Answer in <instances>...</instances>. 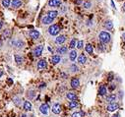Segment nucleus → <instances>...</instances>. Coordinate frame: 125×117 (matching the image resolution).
Wrapping results in <instances>:
<instances>
[{
    "label": "nucleus",
    "mask_w": 125,
    "mask_h": 117,
    "mask_svg": "<svg viewBox=\"0 0 125 117\" xmlns=\"http://www.w3.org/2000/svg\"><path fill=\"white\" fill-rule=\"evenodd\" d=\"M14 45L17 46L18 48H22V47L24 46V42L21 41V40H16V41L14 42Z\"/></svg>",
    "instance_id": "28"
},
{
    "label": "nucleus",
    "mask_w": 125,
    "mask_h": 117,
    "mask_svg": "<svg viewBox=\"0 0 125 117\" xmlns=\"http://www.w3.org/2000/svg\"><path fill=\"white\" fill-rule=\"evenodd\" d=\"M66 40V37L65 36H58L55 39V42L57 44H62V43H64Z\"/></svg>",
    "instance_id": "14"
},
{
    "label": "nucleus",
    "mask_w": 125,
    "mask_h": 117,
    "mask_svg": "<svg viewBox=\"0 0 125 117\" xmlns=\"http://www.w3.org/2000/svg\"><path fill=\"white\" fill-rule=\"evenodd\" d=\"M51 110H52V112L54 114H59L61 112V105L59 103H54L53 106H52V109H51Z\"/></svg>",
    "instance_id": "9"
},
{
    "label": "nucleus",
    "mask_w": 125,
    "mask_h": 117,
    "mask_svg": "<svg viewBox=\"0 0 125 117\" xmlns=\"http://www.w3.org/2000/svg\"><path fill=\"white\" fill-rule=\"evenodd\" d=\"M10 35H11V33H10V31L9 30H6L5 31H4V33L2 34V37H10Z\"/></svg>",
    "instance_id": "36"
},
{
    "label": "nucleus",
    "mask_w": 125,
    "mask_h": 117,
    "mask_svg": "<svg viewBox=\"0 0 125 117\" xmlns=\"http://www.w3.org/2000/svg\"><path fill=\"white\" fill-rule=\"evenodd\" d=\"M48 110H49V106L46 103H43L39 106V111L43 114H44V115H46L48 113Z\"/></svg>",
    "instance_id": "5"
},
{
    "label": "nucleus",
    "mask_w": 125,
    "mask_h": 117,
    "mask_svg": "<svg viewBox=\"0 0 125 117\" xmlns=\"http://www.w3.org/2000/svg\"><path fill=\"white\" fill-rule=\"evenodd\" d=\"M66 98H67L70 101H72V100H77V95H76L75 92H68L66 93Z\"/></svg>",
    "instance_id": "10"
},
{
    "label": "nucleus",
    "mask_w": 125,
    "mask_h": 117,
    "mask_svg": "<svg viewBox=\"0 0 125 117\" xmlns=\"http://www.w3.org/2000/svg\"><path fill=\"white\" fill-rule=\"evenodd\" d=\"M83 46H84V41H83V40L77 41V48H78V49H82Z\"/></svg>",
    "instance_id": "33"
},
{
    "label": "nucleus",
    "mask_w": 125,
    "mask_h": 117,
    "mask_svg": "<svg viewBox=\"0 0 125 117\" xmlns=\"http://www.w3.org/2000/svg\"><path fill=\"white\" fill-rule=\"evenodd\" d=\"M85 50H86L87 53H89V54H93V52H94V48H93L92 44H90V43L86 44V46H85Z\"/></svg>",
    "instance_id": "23"
},
{
    "label": "nucleus",
    "mask_w": 125,
    "mask_h": 117,
    "mask_svg": "<svg viewBox=\"0 0 125 117\" xmlns=\"http://www.w3.org/2000/svg\"><path fill=\"white\" fill-rule=\"evenodd\" d=\"M76 58H77V51L72 49V50L70 51V53H69V59H70L71 61H75Z\"/></svg>",
    "instance_id": "16"
},
{
    "label": "nucleus",
    "mask_w": 125,
    "mask_h": 117,
    "mask_svg": "<svg viewBox=\"0 0 125 117\" xmlns=\"http://www.w3.org/2000/svg\"><path fill=\"white\" fill-rule=\"evenodd\" d=\"M99 38H100V41L101 42V43H108V42L110 41L111 39V36L107 33V31H100V35H99Z\"/></svg>",
    "instance_id": "1"
},
{
    "label": "nucleus",
    "mask_w": 125,
    "mask_h": 117,
    "mask_svg": "<svg viewBox=\"0 0 125 117\" xmlns=\"http://www.w3.org/2000/svg\"><path fill=\"white\" fill-rule=\"evenodd\" d=\"M15 61H16V63H17V64L18 65H21V64H22V63H23V57L22 56H21L20 54H15Z\"/></svg>",
    "instance_id": "21"
},
{
    "label": "nucleus",
    "mask_w": 125,
    "mask_h": 117,
    "mask_svg": "<svg viewBox=\"0 0 125 117\" xmlns=\"http://www.w3.org/2000/svg\"><path fill=\"white\" fill-rule=\"evenodd\" d=\"M48 5L50 7H58L61 5V0H49Z\"/></svg>",
    "instance_id": "12"
},
{
    "label": "nucleus",
    "mask_w": 125,
    "mask_h": 117,
    "mask_svg": "<svg viewBox=\"0 0 125 117\" xmlns=\"http://www.w3.org/2000/svg\"><path fill=\"white\" fill-rule=\"evenodd\" d=\"M70 70H71L72 72H78V71H79V68H78V66H77V65H75V64H72V65L70 66Z\"/></svg>",
    "instance_id": "31"
},
{
    "label": "nucleus",
    "mask_w": 125,
    "mask_h": 117,
    "mask_svg": "<svg viewBox=\"0 0 125 117\" xmlns=\"http://www.w3.org/2000/svg\"><path fill=\"white\" fill-rule=\"evenodd\" d=\"M118 108H119V104H118V103H116V102L109 103V104L107 105V107H106L107 111H109V112H113V111L117 110Z\"/></svg>",
    "instance_id": "3"
},
{
    "label": "nucleus",
    "mask_w": 125,
    "mask_h": 117,
    "mask_svg": "<svg viewBox=\"0 0 125 117\" xmlns=\"http://www.w3.org/2000/svg\"><path fill=\"white\" fill-rule=\"evenodd\" d=\"M70 85H71V88L77 89V88H79V86H80V80H79L78 78H73V79L71 80Z\"/></svg>",
    "instance_id": "7"
},
{
    "label": "nucleus",
    "mask_w": 125,
    "mask_h": 117,
    "mask_svg": "<svg viewBox=\"0 0 125 117\" xmlns=\"http://www.w3.org/2000/svg\"><path fill=\"white\" fill-rule=\"evenodd\" d=\"M106 92H107V90H106V86H100V89H99V93H100V95H106Z\"/></svg>",
    "instance_id": "22"
},
{
    "label": "nucleus",
    "mask_w": 125,
    "mask_h": 117,
    "mask_svg": "<svg viewBox=\"0 0 125 117\" xmlns=\"http://www.w3.org/2000/svg\"><path fill=\"white\" fill-rule=\"evenodd\" d=\"M116 99H117V95L115 93H110L109 95L106 97V101L108 103H113V102H115Z\"/></svg>",
    "instance_id": "8"
},
{
    "label": "nucleus",
    "mask_w": 125,
    "mask_h": 117,
    "mask_svg": "<svg viewBox=\"0 0 125 117\" xmlns=\"http://www.w3.org/2000/svg\"><path fill=\"white\" fill-rule=\"evenodd\" d=\"M83 115H84V113H83L82 111H77V112L73 113L71 117H83Z\"/></svg>",
    "instance_id": "29"
},
{
    "label": "nucleus",
    "mask_w": 125,
    "mask_h": 117,
    "mask_svg": "<svg viewBox=\"0 0 125 117\" xmlns=\"http://www.w3.org/2000/svg\"><path fill=\"white\" fill-rule=\"evenodd\" d=\"M61 76H62V77H64V79H66V78H67V75H66V74H63V73L61 74Z\"/></svg>",
    "instance_id": "40"
},
{
    "label": "nucleus",
    "mask_w": 125,
    "mask_h": 117,
    "mask_svg": "<svg viewBox=\"0 0 125 117\" xmlns=\"http://www.w3.org/2000/svg\"><path fill=\"white\" fill-rule=\"evenodd\" d=\"M43 50H44V45H38L35 50H34V55L36 57H38L41 55V53H43Z\"/></svg>",
    "instance_id": "4"
},
{
    "label": "nucleus",
    "mask_w": 125,
    "mask_h": 117,
    "mask_svg": "<svg viewBox=\"0 0 125 117\" xmlns=\"http://www.w3.org/2000/svg\"><path fill=\"white\" fill-rule=\"evenodd\" d=\"M2 26H3V22H2V21H0V30H1Z\"/></svg>",
    "instance_id": "42"
},
{
    "label": "nucleus",
    "mask_w": 125,
    "mask_h": 117,
    "mask_svg": "<svg viewBox=\"0 0 125 117\" xmlns=\"http://www.w3.org/2000/svg\"><path fill=\"white\" fill-rule=\"evenodd\" d=\"M113 117H119V114H115V115H114Z\"/></svg>",
    "instance_id": "46"
},
{
    "label": "nucleus",
    "mask_w": 125,
    "mask_h": 117,
    "mask_svg": "<svg viewBox=\"0 0 125 117\" xmlns=\"http://www.w3.org/2000/svg\"><path fill=\"white\" fill-rule=\"evenodd\" d=\"M99 1H100V0H99Z\"/></svg>",
    "instance_id": "48"
},
{
    "label": "nucleus",
    "mask_w": 125,
    "mask_h": 117,
    "mask_svg": "<svg viewBox=\"0 0 125 117\" xmlns=\"http://www.w3.org/2000/svg\"><path fill=\"white\" fill-rule=\"evenodd\" d=\"M114 89H115V87H114V86H113V85H112V87L110 86V88H109V90H110V91H113Z\"/></svg>",
    "instance_id": "41"
},
{
    "label": "nucleus",
    "mask_w": 125,
    "mask_h": 117,
    "mask_svg": "<svg viewBox=\"0 0 125 117\" xmlns=\"http://www.w3.org/2000/svg\"><path fill=\"white\" fill-rule=\"evenodd\" d=\"M123 11H124V12H125V3H124V4H123Z\"/></svg>",
    "instance_id": "44"
},
{
    "label": "nucleus",
    "mask_w": 125,
    "mask_h": 117,
    "mask_svg": "<svg viewBox=\"0 0 125 117\" xmlns=\"http://www.w3.org/2000/svg\"><path fill=\"white\" fill-rule=\"evenodd\" d=\"M47 16L50 17V18H52V19H55L57 16H58V12L55 11V10H52V11H49L47 13Z\"/></svg>",
    "instance_id": "24"
},
{
    "label": "nucleus",
    "mask_w": 125,
    "mask_h": 117,
    "mask_svg": "<svg viewBox=\"0 0 125 117\" xmlns=\"http://www.w3.org/2000/svg\"><path fill=\"white\" fill-rule=\"evenodd\" d=\"M75 3L77 5H80V4H82V0H75Z\"/></svg>",
    "instance_id": "37"
},
{
    "label": "nucleus",
    "mask_w": 125,
    "mask_h": 117,
    "mask_svg": "<svg viewBox=\"0 0 125 117\" xmlns=\"http://www.w3.org/2000/svg\"><path fill=\"white\" fill-rule=\"evenodd\" d=\"M105 28L108 31H110L112 28H113V23H112V21H106V22L105 23Z\"/></svg>",
    "instance_id": "25"
},
{
    "label": "nucleus",
    "mask_w": 125,
    "mask_h": 117,
    "mask_svg": "<svg viewBox=\"0 0 125 117\" xmlns=\"http://www.w3.org/2000/svg\"><path fill=\"white\" fill-rule=\"evenodd\" d=\"M21 117H27V115H26V114H23V115L21 116Z\"/></svg>",
    "instance_id": "47"
},
{
    "label": "nucleus",
    "mask_w": 125,
    "mask_h": 117,
    "mask_svg": "<svg viewBox=\"0 0 125 117\" xmlns=\"http://www.w3.org/2000/svg\"><path fill=\"white\" fill-rule=\"evenodd\" d=\"M22 0H12V2H11V6L13 8H19L22 6Z\"/></svg>",
    "instance_id": "15"
},
{
    "label": "nucleus",
    "mask_w": 125,
    "mask_h": 117,
    "mask_svg": "<svg viewBox=\"0 0 125 117\" xmlns=\"http://www.w3.org/2000/svg\"><path fill=\"white\" fill-rule=\"evenodd\" d=\"M78 62L80 63V64H85V63L87 62V57H86V55L80 54L79 57H78Z\"/></svg>",
    "instance_id": "19"
},
{
    "label": "nucleus",
    "mask_w": 125,
    "mask_h": 117,
    "mask_svg": "<svg viewBox=\"0 0 125 117\" xmlns=\"http://www.w3.org/2000/svg\"><path fill=\"white\" fill-rule=\"evenodd\" d=\"M60 31V28L58 25H51L48 29V33L51 36H57Z\"/></svg>",
    "instance_id": "2"
},
{
    "label": "nucleus",
    "mask_w": 125,
    "mask_h": 117,
    "mask_svg": "<svg viewBox=\"0 0 125 117\" xmlns=\"http://www.w3.org/2000/svg\"><path fill=\"white\" fill-rule=\"evenodd\" d=\"M53 20H54V19L50 18V17H48V16L46 15V16H44V17L43 18V24H44V25H49V24H51V23L53 22Z\"/></svg>",
    "instance_id": "13"
},
{
    "label": "nucleus",
    "mask_w": 125,
    "mask_h": 117,
    "mask_svg": "<svg viewBox=\"0 0 125 117\" xmlns=\"http://www.w3.org/2000/svg\"><path fill=\"white\" fill-rule=\"evenodd\" d=\"M60 60H61V57H60V55H58V54H56V55H53L52 57H51V62H52V64H58V63L60 62Z\"/></svg>",
    "instance_id": "17"
},
{
    "label": "nucleus",
    "mask_w": 125,
    "mask_h": 117,
    "mask_svg": "<svg viewBox=\"0 0 125 117\" xmlns=\"http://www.w3.org/2000/svg\"><path fill=\"white\" fill-rule=\"evenodd\" d=\"M20 101H22V99H21L20 98H14V99H13V102H14L17 106L20 105Z\"/></svg>",
    "instance_id": "35"
},
{
    "label": "nucleus",
    "mask_w": 125,
    "mask_h": 117,
    "mask_svg": "<svg viewBox=\"0 0 125 117\" xmlns=\"http://www.w3.org/2000/svg\"><path fill=\"white\" fill-rule=\"evenodd\" d=\"M110 3H111V5H112V7H113L114 9H115V8H116V7H115V5H114V2L112 1V0H111V1H110Z\"/></svg>",
    "instance_id": "39"
},
{
    "label": "nucleus",
    "mask_w": 125,
    "mask_h": 117,
    "mask_svg": "<svg viewBox=\"0 0 125 117\" xmlns=\"http://www.w3.org/2000/svg\"><path fill=\"white\" fill-rule=\"evenodd\" d=\"M83 6H84L85 9H89V8L92 7V3H91L90 1H86V2L83 3Z\"/></svg>",
    "instance_id": "34"
},
{
    "label": "nucleus",
    "mask_w": 125,
    "mask_h": 117,
    "mask_svg": "<svg viewBox=\"0 0 125 117\" xmlns=\"http://www.w3.org/2000/svg\"><path fill=\"white\" fill-rule=\"evenodd\" d=\"M67 50H68L67 46H59L56 51H57L58 54H65V53L67 52Z\"/></svg>",
    "instance_id": "18"
},
{
    "label": "nucleus",
    "mask_w": 125,
    "mask_h": 117,
    "mask_svg": "<svg viewBox=\"0 0 125 117\" xmlns=\"http://www.w3.org/2000/svg\"><path fill=\"white\" fill-rule=\"evenodd\" d=\"M27 95H28V98H29V99H33V98H35L36 93H35L34 91H29L28 93H27Z\"/></svg>",
    "instance_id": "32"
},
{
    "label": "nucleus",
    "mask_w": 125,
    "mask_h": 117,
    "mask_svg": "<svg viewBox=\"0 0 125 117\" xmlns=\"http://www.w3.org/2000/svg\"><path fill=\"white\" fill-rule=\"evenodd\" d=\"M2 73H3V71H2V70H0V77H1V75H2Z\"/></svg>",
    "instance_id": "45"
},
{
    "label": "nucleus",
    "mask_w": 125,
    "mask_h": 117,
    "mask_svg": "<svg viewBox=\"0 0 125 117\" xmlns=\"http://www.w3.org/2000/svg\"><path fill=\"white\" fill-rule=\"evenodd\" d=\"M78 105H79V104H78V102H77L76 100H72V101H70V102H69V104H68V106H69V108H70V109L76 108Z\"/></svg>",
    "instance_id": "26"
},
{
    "label": "nucleus",
    "mask_w": 125,
    "mask_h": 117,
    "mask_svg": "<svg viewBox=\"0 0 125 117\" xmlns=\"http://www.w3.org/2000/svg\"><path fill=\"white\" fill-rule=\"evenodd\" d=\"M39 36H40L39 31H37V30H33V31H30V37H32V38H34V39H38L39 37Z\"/></svg>",
    "instance_id": "11"
},
{
    "label": "nucleus",
    "mask_w": 125,
    "mask_h": 117,
    "mask_svg": "<svg viewBox=\"0 0 125 117\" xmlns=\"http://www.w3.org/2000/svg\"><path fill=\"white\" fill-rule=\"evenodd\" d=\"M44 88H45V84H41L39 86V89H44Z\"/></svg>",
    "instance_id": "38"
},
{
    "label": "nucleus",
    "mask_w": 125,
    "mask_h": 117,
    "mask_svg": "<svg viewBox=\"0 0 125 117\" xmlns=\"http://www.w3.org/2000/svg\"><path fill=\"white\" fill-rule=\"evenodd\" d=\"M24 109L26 111H31V110H32V103H31L29 100H26L24 102Z\"/></svg>",
    "instance_id": "20"
},
{
    "label": "nucleus",
    "mask_w": 125,
    "mask_h": 117,
    "mask_svg": "<svg viewBox=\"0 0 125 117\" xmlns=\"http://www.w3.org/2000/svg\"><path fill=\"white\" fill-rule=\"evenodd\" d=\"M11 0H2V5L6 8V7H9L10 6V4H11Z\"/></svg>",
    "instance_id": "30"
},
{
    "label": "nucleus",
    "mask_w": 125,
    "mask_h": 117,
    "mask_svg": "<svg viewBox=\"0 0 125 117\" xmlns=\"http://www.w3.org/2000/svg\"><path fill=\"white\" fill-rule=\"evenodd\" d=\"M46 66H47V63H46L45 59H41L38 62V70H44L46 68Z\"/></svg>",
    "instance_id": "6"
},
{
    "label": "nucleus",
    "mask_w": 125,
    "mask_h": 117,
    "mask_svg": "<svg viewBox=\"0 0 125 117\" xmlns=\"http://www.w3.org/2000/svg\"><path fill=\"white\" fill-rule=\"evenodd\" d=\"M122 38H123V40L125 41V33H124V34L122 35Z\"/></svg>",
    "instance_id": "43"
},
{
    "label": "nucleus",
    "mask_w": 125,
    "mask_h": 117,
    "mask_svg": "<svg viewBox=\"0 0 125 117\" xmlns=\"http://www.w3.org/2000/svg\"><path fill=\"white\" fill-rule=\"evenodd\" d=\"M77 46V40H76V38H73L71 41H70V44H69V47L71 48V49H73L74 47H76Z\"/></svg>",
    "instance_id": "27"
}]
</instances>
